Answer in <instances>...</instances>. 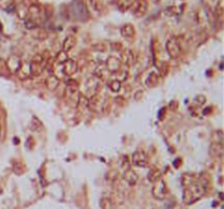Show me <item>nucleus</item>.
Here are the masks:
<instances>
[{
  "label": "nucleus",
  "mask_w": 224,
  "mask_h": 209,
  "mask_svg": "<svg viewBox=\"0 0 224 209\" xmlns=\"http://www.w3.org/2000/svg\"><path fill=\"white\" fill-rule=\"evenodd\" d=\"M148 9H149V3L147 0H133L129 8L130 12L136 18H142L143 15H145Z\"/></svg>",
  "instance_id": "nucleus-1"
},
{
  "label": "nucleus",
  "mask_w": 224,
  "mask_h": 209,
  "mask_svg": "<svg viewBox=\"0 0 224 209\" xmlns=\"http://www.w3.org/2000/svg\"><path fill=\"white\" fill-rule=\"evenodd\" d=\"M71 12H72L73 17L81 21H84L89 17L84 3L81 0H73L71 3Z\"/></svg>",
  "instance_id": "nucleus-2"
},
{
  "label": "nucleus",
  "mask_w": 224,
  "mask_h": 209,
  "mask_svg": "<svg viewBox=\"0 0 224 209\" xmlns=\"http://www.w3.org/2000/svg\"><path fill=\"white\" fill-rule=\"evenodd\" d=\"M45 65H46V61L43 58V56L36 55L31 62V73H33L34 76H38L44 69Z\"/></svg>",
  "instance_id": "nucleus-3"
},
{
  "label": "nucleus",
  "mask_w": 224,
  "mask_h": 209,
  "mask_svg": "<svg viewBox=\"0 0 224 209\" xmlns=\"http://www.w3.org/2000/svg\"><path fill=\"white\" fill-rule=\"evenodd\" d=\"M166 49L168 52L169 56L172 58H177L180 54V46H179L178 42H177L176 37H173L167 42L166 44Z\"/></svg>",
  "instance_id": "nucleus-4"
},
{
  "label": "nucleus",
  "mask_w": 224,
  "mask_h": 209,
  "mask_svg": "<svg viewBox=\"0 0 224 209\" xmlns=\"http://www.w3.org/2000/svg\"><path fill=\"white\" fill-rule=\"evenodd\" d=\"M132 161H133V163L137 167H140V168H145L148 164L147 156H145V152L142 151L134 152L133 156H132Z\"/></svg>",
  "instance_id": "nucleus-5"
},
{
  "label": "nucleus",
  "mask_w": 224,
  "mask_h": 209,
  "mask_svg": "<svg viewBox=\"0 0 224 209\" xmlns=\"http://www.w3.org/2000/svg\"><path fill=\"white\" fill-rule=\"evenodd\" d=\"M75 70H77V64L75 61L71 59H67L65 62H64V72H65L66 75L70 76L75 73Z\"/></svg>",
  "instance_id": "nucleus-6"
},
{
  "label": "nucleus",
  "mask_w": 224,
  "mask_h": 209,
  "mask_svg": "<svg viewBox=\"0 0 224 209\" xmlns=\"http://www.w3.org/2000/svg\"><path fill=\"white\" fill-rule=\"evenodd\" d=\"M122 34L126 38H132L134 36V29L131 24H126L122 28Z\"/></svg>",
  "instance_id": "nucleus-7"
},
{
  "label": "nucleus",
  "mask_w": 224,
  "mask_h": 209,
  "mask_svg": "<svg viewBox=\"0 0 224 209\" xmlns=\"http://www.w3.org/2000/svg\"><path fill=\"white\" fill-rule=\"evenodd\" d=\"M75 38L73 37L72 35H70V36H68V37L66 38L65 42H64L62 49H64V52H69V50L75 46Z\"/></svg>",
  "instance_id": "nucleus-8"
},
{
  "label": "nucleus",
  "mask_w": 224,
  "mask_h": 209,
  "mask_svg": "<svg viewBox=\"0 0 224 209\" xmlns=\"http://www.w3.org/2000/svg\"><path fill=\"white\" fill-rule=\"evenodd\" d=\"M125 179H126V181H127L130 185H134L136 184V182H137V179H138V176L136 175V173H134L132 170H128V171L126 172Z\"/></svg>",
  "instance_id": "nucleus-9"
},
{
  "label": "nucleus",
  "mask_w": 224,
  "mask_h": 209,
  "mask_svg": "<svg viewBox=\"0 0 224 209\" xmlns=\"http://www.w3.org/2000/svg\"><path fill=\"white\" fill-rule=\"evenodd\" d=\"M107 67H108L110 71H116L119 68V61L116 58H110L108 61H107Z\"/></svg>",
  "instance_id": "nucleus-10"
},
{
  "label": "nucleus",
  "mask_w": 224,
  "mask_h": 209,
  "mask_svg": "<svg viewBox=\"0 0 224 209\" xmlns=\"http://www.w3.org/2000/svg\"><path fill=\"white\" fill-rule=\"evenodd\" d=\"M132 0H118L117 1V6L119 8L120 10L125 11V10H128L131 6Z\"/></svg>",
  "instance_id": "nucleus-11"
},
{
  "label": "nucleus",
  "mask_w": 224,
  "mask_h": 209,
  "mask_svg": "<svg viewBox=\"0 0 224 209\" xmlns=\"http://www.w3.org/2000/svg\"><path fill=\"white\" fill-rule=\"evenodd\" d=\"M91 5H92L93 9L97 12H102L103 10V2L102 0H91Z\"/></svg>",
  "instance_id": "nucleus-12"
},
{
  "label": "nucleus",
  "mask_w": 224,
  "mask_h": 209,
  "mask_svg": "<svg viewBox=\"0 0 224 209\" xmlns=\"http://www.w3.org/2000/svg\"><path fill=\"white\" fill-rule=\"evenodd\" d=\"M46 85H47L48 89L54 90L58 85V79L56 77H50V78H48V80L46 81Z\"/></svg>",
  "instance_id": "nucleus-13"
},
{
  "label": "nucleus",
  "mask_w": 224,
  "mask_h": 209,
  "mask_svg": "<svg viewBox=\"0 0 224 209\" xmlns=\"http://www.w3.org/2000/svg\"><path fill=\"white\" fill-rule=\"evenodd\" d=\"M102 207H103V209H112L113 207H112V203H110V199H103L102 200Z\"/></svg>",
  "instance_id": "nucleus-14"
},
{
  "label": "nucleus",
  "mask_w": 224,
  "mask_h": 209,
  "mask_svg": "<svg viewBox=\"0 0 224 209\" xmlns=\"http://www.w3.org/2000/svg\"><path fill=\"white\" fill-rule=\"evenodd\" d=\"M120 89V82L119 81H113L112 82V90L114 92H117L118 90Z\"/></svg>",
  "instance_id": "nucleus-15"
},
{
  "label": "nucleus",
  "mask_w": 224,
  "mask_h": 209,
  "mask_svg": "<svg viewBox=\"0 0 224 209\" xmlns=\"http://www.w3.org/2000/svg\"><path fill=\"white\" fill-rule=\"evenodd\" d=\"M2 30V25H1V23H0V31Z\"/></svg>",
  "instance_id": "nucleus-16"
}]
</instances>
